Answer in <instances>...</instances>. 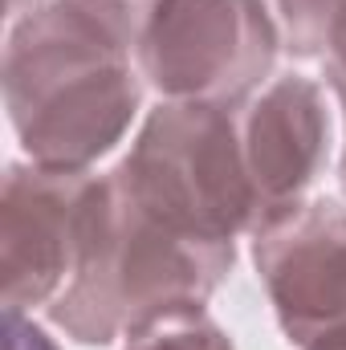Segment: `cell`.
<instances>
[{
	"label": "cell",
	"mask_w": 346,
	"mask_h": 350,
	"mask_svg": "<svg viewBox=\"0 0 346 350\" xmlns=\"http://www.w3.org/2000/svg\"><path fill=\"white\" fill-rule=\"evenodd\" d=\"M131 57L70 0H49L12 25L0 86L29 163L90 172L122 143L143 102Z\"/></svg>",
	"instance_id": "6da1fadb"
},
{
	"label": "cell",
	"mask_w": 346,
	"mask_h": 350,
	"mask_svg": "<svg viewBox=\"0 0 346 350\" xmlns=\"http://www.w3.org/2000/svg\"><path fill=\"white\" fill-rule=\"evenodd\" d=\"M237 265V245H208L155 220L118 175H102L86 253L49 301V322L82 347H110L139 322L204 306Z\"/></svg>",
	"instance_id": "7a4b0ae2"
},
{
	"label": "cell",
	"mask_w": 346,
	"mask_h": 350,
	"mask_svg": "<svg viewBox=\"0 0 346 350\" xmlns=\"http://www.w3.org/2000/svg\"><path fill=\"white\" fill-rule=\"evenodd\" d=\"M114 175L155 220L183 237L237 245L241 232H253V187L228 106L159 102Z\"/></svg>",
	"instance_id": "3957f363"
},
{
	"label": "cell",
	"mask_w": 346,
	"mask_h": 350,
	"mask_svg": "<svg viewBox=\"0 0 346 350\" xmlns=\"http://www.w3.org/2000/svg\"><path fill=\"white\" fill-rule=\"evenodd\" d=\"M277 49L257 0H155L135 66L163 102L237 110L269 78Z\"/></svg>",
	"instance_id": "277c9868"
},
{
	"label": "cell",
	"mask_w": 346,
	"mask_h": 350,
	"mask_svg": "<svg viewBox=\"0 0 346 350\" xmlns=\"http://www.w3.org/2000/svg\"><path fill=\"white\" fill-rule=\"evenodd\" d=\"M102 179L12 163L0 191V285L4 310L49 306L78 273Z\"/></svg>",
	"instance_id": "5b68a950"
},
{
	"label": "cell",
	"mask_w": 346,
	"mask_h": 350,
	"mask_svg": "<svg viewBox=\"0 0 346 350\" xmlns=\"http://www.w3.org/2000/svg\"><path fill=\"white\" fill-rule=\"evenodd\" d=\"M253 261L293 347H346V208L322 196L273 216L253 232Z\"/></svg>",
	"instance_id": "8992f818"
},
{
	"label": "cell",
	"mask_w": 346,
	"mask_h": 350,
	"mask_svg": "<svg viewBox=\"0 0 346 350\" xmlns=\"http://www.w3.org/2000/svg\"><path fill=\"white\" fill-rule=\"evenodd\" d=\"M241 159L253 187V232L302 204L330 159V114L322 86L281 74L237 114Z\"/></svg>",
	"instance_id": "52a82bcc"
},
{
	"label": "cell",
	"mask_w": 346,
	"mask_h": 350,
	"mask_svg": "<svg viewBox=\"0 0 346 350\" xmlns=\"http://www.w3.org/2000/svg\"><path fill=\"white\" fill-rule=\"evenodd\" d=\"M277 45L297 62H322L346 16V0H257Z\"/></svg>",
	"instance_id": "ba28073f"
},
{
	"label": "cell",
	"mask_w": 346,
	"mask_h": 350,
	"mask_svg": "<svg viewBox=\"0 0 346 350\" xmlns=\"http://www.w3.org/2000/svg\"><path fill=\"white\" fill-rule=\"evenodd\" d=\"M122 350H232V342L204 306H175L139 322Z\"/></svg>",
	"instance_id": "9c48e42d"
},
{
	"label": "cell",
	"mask_w": 346,
	"mask_h": 350,
	"mask_svg": "<svg viewBox=\"0 0 346 350\" xmlns=\"http://www.w3.org/2000/svg\"><path fill=\"white\" fill-rule=\"evenodd\" d=\"M4 350H57V342L25 310H4Z\"/></svg>",
	"instance_id": "30bf717a"
},
{
	"label": "cell",
	"mask_w": 346,
	"mask_h": 350,
	"mask_svg": "<svg viewBox=\"0 0 346 350\" xmlns=\"http://www.w3.org/2000/svg\"><path fill=\"white\" fill-rule=\"evenodd\" d=\"M322 66H326L330 90L343 98V106H346V16H343V25H338V33H334V41H330V53L322 57Z\"/></svg>",
	"instance_id": "8fae6325"
},
{
	"label": "cell",
	"mask_w": 346,
	"mask_h": 350,
	"mask_svg": "<svg viewBox=\"0 0 346 350\" xmlns=\"http://www.w3.org/2000/svg\"><path fill=\"white\" fill-rule=\"evenodd\" d=\"M37 8H45V0H8V12L21 21V16H29V12H37Z\"/></svg>",
	"instance_id": "7c38bea8"
},
{
	"label": "cell",
	"mask_w": 346,
	"mask_h": 350,
	"mask_svg": "<svg viewBox=\"0 0 346 350\" xmlns=\"http://www.w3.org/2000/svg\"><path fill=\"white\" fill-rule=\"evenodd\" d=\"M338 183H343V196H346V147H343V163H338Z\"/></svg>",
	"instance_id": "4fadbf2b"
},
{
	"label": "cell",
	"mask_w": 346,
	"mask_h": 350,
	"mask_svg": "<svg viewBox=\"0 0 346 350\" xmlns=\"http://www.w3.org/2000/svg\"><path fill=\"white\" fill-rule=\"evenodd\" d=\"M343 350H346V347H343Z\"/></svg>",
	"instance_id": "5bb4252c"
}]
</instances>
